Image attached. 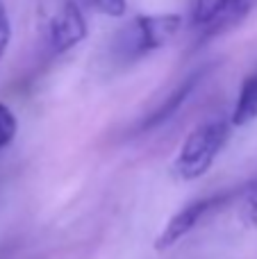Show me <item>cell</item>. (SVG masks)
Wrapping results in <instances>:
<instances>
[{
    "mask_svg": "<svg viewBox=\"0 0 257 259\" xmlns=\"http://www.w3.org/2000/svg\"><path fill=\"white\" fill-rule=\"evenodd\" d=\"M230 137V121L212 118L196 125L187 134L173 161V173L180 180H198L212 168L217 155Z\"/></svg>",
    "mask_w": 257,
    "mask_h": 259,
    "instance_id": "6da1fadb",
    "label": "cell"
},
{
    "mask_svg": "<svg viewBox=\"0 0 257 259\" xmlns=\"http://www.w3.org/2000/svg\"><path fill=\"white\" fill-rule=\"evenodd\" d=\"M180 14H148L137 16L123 30V50L130 55H144L166 46L180 32Z\"/></svg>",
    "mask_w": 257,
    "mask_h": 259,
    "instance_id": "7a4b0ae2",
    "label": "cell"
},
{
    "mask_svg": "<svg viewBox=\"0 0 257 259\" xmlns=\"http://www.w3.org/2000/svg\"><path fill=\"white\" fill-rule=\"evenodd\" d=\"M230 198H232V193H221V196L217 193V196L194 200L187 207H182L180 211H176V214L171 216V221L164 225V230L157 234V239H155V250L162 252V250L173 248L180 239H185L187 234H189L191 230H194L196 225L209 214V211L217 209V207H223Z\"/></svg>",
    "mask_w": 257,
    "mask_h": 259,
    "instance_id": "3957f363",
    "label": "cell"
},
{
    "mask_svg": "<svg viewBox=\"0 0 257 259\" xmlns=\"http://www.w3.org/2000/svg\"><path fill=\"white\" fill-rule=\"evenodd\" d=\"M84 36H87L84 16H82L77 3L66 0L62 5V9L55 14V18L50 21V30H48L50 48H53V53H66V50L75 48Z\"/></svg>",
    "mask_w": 257,
    "mask_h": 259,
    "instance_id": "277c9868",
    "label": "cell"
},
{
    "mask_svg": "<svg viewBox=\"0 0 257 259\" xmlns=\"http://www.w3.org/2000/svg\"><path fill=\"white\" fill-rule=\"evenodd\" d=\"M189 16L194 27H223L244 14L235 0H191Z\"/></svg>",
    "mask_w": 257,
    "mask_h": 259,
    "instance_id": "5b68a950",
    "label": "cell"
},
{
    "mask_svg": "<svg viewBox=\"0 0 257 259\" xmlns=\"http://www.w3.org/2000/svg\"><path fill=\"white\" fill-rule=\"evenodd\" d=\"M203 77V73H194V75H189L182 84H178V89L173 91L171 96H168L166 100H164L162 105H159L157 109H155L153 114H150L148 118L144 121V130H150V127H157V125H162V123H166L168 118L173 116V114L178 112V109L182 107V105L187 103V98L191 96V91L196 89V84H198V80Z\"/></svg>",
    "mask_w": 257,
    "mask_h": 259,
    "instance_id": "8992f818",
    "label": "cell"
},
{
    "mask_svg": "<svg viewBox=\"0 0 257 259\" xmlns=\"http://www.w3.org/2000/svg\"><path fill=\"white\" fill-rule=\"evenodd\" d=\"M257 118V73L248 75L239 89V98H237L235 112L230 116V125H246V123Z\"/></svg>",
    "mask_w": 257,
    "mask_h": 259,
    "instance_id": "52a82bcc",
    "label": "cell"
},
{
    "mask_svg": "<svg viewBox=\"0 0 257 259\" xmlns=\"http://www.w3.org/2000/svg\"><path fill=\"white\" fill-rule=\"evenodd\" d=\"M16 130H18V123H16L14 112L7 107V105L0 103V150H3V148H7L9 143L14 141Z\"/></svg>",
    "mask_w": 257,
    "mask_h": 259,
    "instance_id": "ba28073f",
    "label": "cell"
},
{
    "mask_svg": "<svg viewBox=\"0 0 257 259\" xmlns=\"http://www.w3.org/2000/svg\"><path fill=\"white\" fill-rule=\"evenodd\" d=\"M94 5L98 12L107 14V16H114V18L125 16V12H127L125 0H94Z\"/></svg>",
    "mask_w": 257,
    "mask_h": 259,
    "instance_id": "9c48e42d",
    "label": "cell"
},
{
    "mask_svg": "<svg viewBox=\"0 0 257 259\" xmlns=\"http://www.w3.org/2000/svg\"><path fill=\"white\" fill-rule=\"evenodd\" d=\"M241 221H244V225H248V228L257 225V191L248 193V198H246L244 207H241Z\"/></svg>",
    "mask_w": 257,
    "mask_h": 259,
    "instance_id": "30bf717a",
    "label": "cell"
},
{
    "mask_svg": "<svg viewBox=\"0 0 257 259\" xmlns=\"http://www.w3.org/2000/svg\"><path fill=\"white\" fill-rule=\"evenodd\" d=\"M9 39H12V25H9V18H7V14H5L3 5H0V57H3L5 50H7Z\"/></svg>",
    "mask_w": 257,
    "mask_h": 259,
    "instance_id": "8fae6325",
    "label": "cell"
},
{
    "mask_svg": "<svg viewBox=\"0 0 257 259\" xmlns=\"http://www.w3.org/2000/svg\"><path fill=\"white\" fill-rule=\"evenodd\" d=\"M235 3H237V7H239L241 9V12H248V9H250V5H253L255 3V0H235Z\"/></svg>",
    "mask_w": 257,
    "mask_h": 259,
    "instance_id": "7c38bea8",
    "label": "cell"
}]
</instances>
